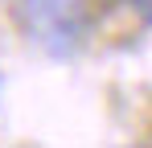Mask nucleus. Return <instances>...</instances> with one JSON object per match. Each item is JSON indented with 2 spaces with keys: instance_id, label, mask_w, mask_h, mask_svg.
I'll list each match as a JSON object with an SVG mask.
<instances>
[{
  "instance_id": "nucleus-2",
  "label": "nucleus",
  "mask_w": 152,
  "mask_h": 148,
  "mask_svg": "<svg viewBox=\"0 0 152 148\" xmlns=\"http://www.w3.org/2000/svg\"><path fill=\"white\" fill-rule=\"evenodd\" d=\"M132 4H136V8H144V12L152 17V0H132Z\"/></svg>"
},
{
  "instance_id": "nucleus-1",
  "label": "nucleus",
  "mask_w": 152,
  "mask_h": 148,
  "mask_svg": "<svg viewBox=\"0 0 152 148\" xmlns=\"http://www.w3.org/2000/svg\"><path fill=\"white\" fill-rule=\"evenodd\" d=\"M12 17L50 58H74L91 37V0H12Z\"/></svg>"
}]
</instances>
